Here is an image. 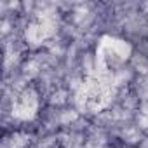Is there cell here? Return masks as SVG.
Masks as SVG:
<instances>
[{"label": "cell", "mask_w": 148, "mask_h": 148, "mask_svg": "<svg viewBox=\"0 0 148 148\" xmlns=\"http://www.w3.org/2000/svg\"><path fill=\"white\" fill-rule=\"evenodd\" d=\"M110 98H112L110 86L103 79L92 77L80 86L77 92V105L80 110L86 112H99L108 105Z\"/></svg>", "instance_id": "1"}, {"label": "cell", "mask_w": 148, "mask_h": 148, "mask_svg": "<svg viewBox=\"0 0 148 148\" xmlns=\"http://www.w3.org/2000/svg\"><path fill=\"white\" fill-rule=\"evenodd\" d=\"M37 108H38V99L33 91H23L14 101V115L23 120L35 117Z\"/></svg>", "instance_id": "3"}, {"label": "cell", "mask_w": 148, "mask_h": 148, "mask_svg": "<svg viewBox=\"0 0 148 148\" xmlns=\"http://www.w3.org/2000/svg\"><path fill=\"white\" fill-rule=\"evenodd\" d=\"M51 32H52V25L47 19H37L30 25V28L26 32V38L32 44H40L51 35Z\"/></svg>", "instance_id": "4"}, {"label": "cell", "mask_w": 148, "mask_h": 148, "mask_svg": "<svg viewBox=\"0 0 148 148\" xmlns=\"http://www.w3.org/2000/svg\"><path fill=\"white\" fill-rule=\"evenodd\" d=\"M131 52V47L122 42V40H113V38H105V42L101 44V49H99V64L108 70L110 66H113L115 63H120V61H125L127 56Z\"/></svg>", "instance_id": "2"}]
</instances>
